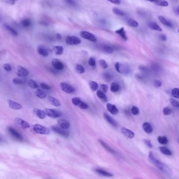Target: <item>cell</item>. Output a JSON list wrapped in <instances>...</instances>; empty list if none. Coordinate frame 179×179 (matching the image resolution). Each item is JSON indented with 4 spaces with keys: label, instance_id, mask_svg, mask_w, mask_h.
Returning <instances> with one entry per match:
<instances>
[{
    "label": "cell",
    "instance_id": "cell-18",
    "mask_svg": "<svg viewBox=\"0 0 179 179\" xmlns=\"http://www.w3.org/2000/svg\"><path fill=\"white\" fill-rule=\"evenodd\" d=\"M58 123L59 127L64 129H67L70 127V122L64 119H60L58 120Z\"/></svg>",
    "mask_w": 179,
    "mask_h": 179
},
{
    "label": "cell",
    "instance_id": "cell-61",
    "mask_svg": "<svg viewBox=\"0 0 179 179\" xmlns=\"http://www.w3.org/2000/svg\"><path fill=\"white\" fill-rule=\"evenodd\" d=\"M148 1H150V2H154L155 3L157 0H147Z\"/></svg>",
    "mask_w": 179,
    "mask_h": 179
},
{
    "label": "cell",
    "instance_id": "cell-54",
    "mask_svg": "<svg viewBox=\"0 0 179 179\" xmlns=\"http://www.w3.org/2000/svg\"><path fill=\"white\" fill-rule=\"evenodd\" d=\"M100 87H101V89L102 91L103 92H104L105 93H106V92H107L108 89L107 85H105V84H102V85H101Z\"/></svg>",
    "mask_w": 179,
    "mask_h": 179
},
{
    "label": "cell",
    "instance_id": "cell-36",
    "mask_svg": "<svg viewBox=\"0 0 179 179\" xmlns=\"http://www.w3.org/2000/svg\"><path fill=\"white\" fill-rule=\"evenodd\" d=\"M102 50L105 53L108 54H111L114 52V49L112 47L108 45L104 46L102 47Z\"/></svg>",
    "mask_w": 179,
    "mask_h": 179
},
{
    "label": "cell",
    "instance_id": "cell-45",
    "mask_svg": "<svg viewBox=\"0 0 179 179\" xmlns=\"http://www.w3.org/2000/svg\"><path fill=\"white\" fill-rule=\"evenodd\" d=\"M139 109L136 106H133L131 109V112L132 115H137L139 113Z\"/></svg>",
    "mask_w": 179,
    "mask_h": 179
},
{
    "label": "cell",
    "instance_id": "cell-42",
    "mask_svg": "<svg viewBox=\"0 0 179 179\" xmlns=\"http://www.w3.org/2000/svg\"><path fill=\"white\" fill-rule=\"evenodd\" d=\"M113 11L115 14L119 16H124L125 15V13L123 11L116 8H114L113 9Z\"/></svg>",
    "mask_w": 179,
    "mask_h": 179
},
{
    "label": "cell",
    "instance_id": "cell-37",
    "mask_svg": "<svg viewBox=\"0 0 179 179\" xmlns=\"http://www.w3.org/2000/svg\"><path fill=\"white\" fill-rule=\"evenodd\" d=\"M158 141L161 144H167L168 142V140L166 137L159 136L158 137Z\"/></svg>",
    "mask_w": 179,
    "mask_h": 179
},
{
    "label": "cell",
    "instance_id": "cell-31",
    "mask_svg": "<svg viewBox=\"0 0 179 179\" xmlns=\"http://www.w3.org/2000/svg\"><path fill=\"white\" fill-rule=\"evenodd\" d=\"M53 50L57 55H61L64 52V49L61 46H55L53 47Z\"/></svg>",
    "mask_w": 179,
    "mask_h": 179
},
{
    "label": "cell",
    "instance_id": "cell-7",
    "mask_svg": "<svg viewBox=\"0 0 179 179\" xmlns=\"http://www.w3.org/2000/svg\"><path fill=\"white\" fill-rule=\"evenodd\" d=\"M52 130L54 132H55L59 134V135H60V136L65 137H67L70 135L69 132L68 131H67L66 129H63L60 127L53 126L52 127Z\"/></svg>",
    "mask_w": 179,
    "mask_h": 179
},
{
    "label": "cell",
    "instance_id": "cell-39",
    "mask_svg": "<svg viewBox=\"0 0 179 179\" xmlns=\"http://www.w3.org/2000/svg\"><path fill=\"white\" fill-rule=\"evenodd\" d=\"M75 70L78 74H82L85 72V68L84 67L80 64H76L75 66Z\"/></svg>",
    "mask_w": 179,
    "mask_h": 179
},
{
    "label": "cell",
    "instance_id": "cell-29",
    "mask_svg": "<svg viewBox=\"0 0 179 179\" xmlns=\"http://www.w3.org/2000/svg\"><path fill=\"white\" fill-rule=\"evenodd\" d=\"M97 95L98 96V97L99 98H100L101 100H102V101L106 102L107 101V96H106V95L105 94V93L103 92L101 90H98L97 92Z\"/></svg>",
    "mask_w": 179,
    "mask_h": 179
},
{
    "label": "cell",
    "instance_id": "cell-5",
    "mask_svg": "<svg viewBox=\"0 0 179 179\" xmlns=\"http://www.w3.org/2000/svg\"><path fill=\"white\" fill-rule=\"evenodd\" d=\"M65 42L67 44L69 45H75L80 44L81 40L78 37L75 36H68L65 39Z\"/></svg>",
    "mask_w": 179,
    "mask_h": 179
},
{
    "label": "cell",
    "instance_id": "cell-24",
    "mask_svg": "<svg viewBox=\"0 0 179 179\" xmlns=\"http://www.w3.org/2000/svg\"><path fill=\"white\" fill-rule=\"evenodd\" d=\"M95 171L101 175H102V176H106V177H112V176H113V174H111L108 172H107L105 170H101V169H96L95 170Z\"/></svg>",
    "mask_w": 179,
    "mask_h": 179
},
{
    "label": "cell",
    "instance_id": "cell-6",
    "mask_svg": "<svg viewBox=\"0 0 179 179\" xmlns=\"http://www.w3.org/2000/svg\"><path fill=\"white\" fill-rule=\"evenodd\" d=\"M60 86L61 90L66 93L72 94L75 92V89L74 88V87L66 82H61L60 84Z\"/></svg>",
    "mask_w": 179,
    "mask_h": 179
},
{
    "label": "cell",
    "instance_id": "cell-55",
    "mask_svg": "<svg viewBox=\"0 0 179 179\" xmlns=\"http://www.w3.org/2000/svg\"><path fill=\"white\" fill-rule=\"evenodd\" d=\"M107 1L112 3L116 4V5H119L120 4V0H107Z\"/></svg>",
    "mask_w": 179,
    "mask_h": 179
},
{
    "label": "cell",
    "instance_id": "cell-28",
    "mask_svg": "<svg viewBox=\"0 0 179 179\" xmlns=\"http://www.w3.org/2000/svg\"><path fill=\"white\" fill-rule=\"evenodd\" d=\"M120 89V86L117 82H113L111 84L110 91L113 93H116L118 92Z\"/></svg>",
    "mask_w": 179,
    "mask_h": 179
},
{
    "label": "cell",
    "instance_id": "cell-9",
    "mask_svg": "<svg viewBox=\"0 0 179 179\" xmlns=\"http://www.w3.org/2000/svg\"><path fill=\"white\" fill-rule=\"evenodd\" d=\"M72 101L74 105L78 107L79 108H80L81 109H86L88 107L87 104H86L85 102L82 101L80 100V99L78 97L73 98L72 99Z\"/></svg>",
    "mask_w": 179,
    "mask_h": 179
},
{
    "label": "cell",
    "instance_id": "cell-12",
    "mask_svg": "<svg viewBox=\"0 0 179 179\" xmlns=\"http://www.w3.org/2000/svg\"><path fill=\"white\" fill-rule=\"evenodd\" d=\"M106 107L108 111L110 112L111 114H113L114 115H116L118 114V109L115 105L111 104L110 103H108L106 105Z\"/></svg>",
    "mask_w": 179,
    "mask_h": 179
},
{
    "label": "cell",
    "instance_id": "cell-27",
    "mask_svg": "<svg viewBox=\"0 0 179 179\" xmlns=\"http://www.w3.org/2000/svg\"><path fill=\"white\" fill-rule=\"evenodd\" d=\"M159 151L163 154L167 155H171L172 154V152L170 149L166 147H160L159 148Z\"/></svg>",
    "mask_w": 179,
    "mask_h": 179
},
{
    "label": "cell",
    "instance_id": "cell-1",
    "mask_svg": "<svg viewBox=\"0 0 179 179\" xmlns=\"http://www.w3.org/2000/svg\"><path fill=\"white\" fill-rule=\"evenodd\" d=\"M149 158L150 160L156 167L160 171L163 173L165 175L169 176L171 174V170L168 166L156 159L153 154L152 151H150L149 154Z\"/></svg>",
    "mask_w": 179,
    "mask_h": 179
},
{
    "label": "cell",
    "instance_id": "cell-13",
    "mask_svg": "<svg viewBox=\"0 0 179 179\" xmlns=\"http://www.w3.org/2000/svg\"><path fill=\"white\" fill-rule=\"evenodd\" d=\"M15 122L18 126H19L20 128L23 129H27L30 127V124L27 121L22 119L17 118L15 120Z\"/></svg>",
    "mask_w": 179,
    "mask_h": 179
},
{
    "label": "cell",
    "instance_id": "cell-33",
    "mask_svg": "<svg viewBox=\"0 0 179 179\" xmlns=\"http://www.w3.org/2000/svg\"><path fill=\"white\" fill-rule=\"evenodd\" d=\"M37 51H38V53L43 56L46 57L49 56V54L48 51L46 49H45L44 47H38L37 49Z\"/></svg>",
    "mask_w": 179,
    "mask_h": 179
},
{
    "label": "cell",
    "instance_id": "cell-14",
    "mask_svg": "<svg viewBox=\"0 0 179 179\" xmlns=\"http://www.w3.org/2000/svg\"><path fill=\"white\" fill-rule=\"evenodd\" d=\"M8 130L9 131V132L10 133L11 135L14 137L15 139H16L18 140L21 141L23 139V138H22V136L20 135V134L16 131L15 130L14 128H12V127H9L8 128Z\"/></svg>",
    "mask_w": 179,
    "mask_h": 179
},
{
    "label": "cell",
    "instance_id": "cell-20",
    "mask_svg": "<svg viewBox=\"0 0 179 179\" xmlns=\"http://www.w3.org/2000/svg\"><path fill=\"white\" fill-rule=\"evenodd\" d=\"M158 18H159V20H160V22L163 25H164L166 26L169 27H172L173 26V25H172L171 22H170V21L166 19L164 16L160 15L158 16Z\"/></svg>",
    "mask_w": 179,
    "mask_h": 179
},
{
    "label": "cell",
    "instance_id": "cell-11",
    "mask_svg": "<svg viewBox=\"0 0 179 179\" xmlns=\"http://www.w3.org/2000/svg\"><path fill=\"white\" fill-rule=\"evenodd\" d=\"M29 74V71L22 66H18L17 67V74L20 77H24L28 76Z\"/></svg>",
    "mask_w": 179,
    "mask_h": 179
},
{
    "label": "cell",
    "instance_id": "cell-52",
    "mask_svg": "<svg viewBox=\"0 0 179 179\" xmlns=\"http://www.w3.org/2000/svg\"><path fill=\"white\" fill-rule=\"evenodd\" d=\"M13 82L14 84L16 85H21L24 84V82L23 81L19 79H14L13 80Z\"/></svg>",
    "mask_w": 179,
    "mask_h": 179
},
{
    "label": "cell",
    "instance_id": "cell-56",
    "mask_svg": "<svg viewBox=\"0 0 179 179\" xmlns=\"http://www.w3.org/2000/svg\"><path fill=\"white\" fill-rule=\"evenodd\" d=\"M65 1L68 4H69L70 5H74L75 4V2L73 1V0H65Z\"/></svg>",
    "mask_w": 179,
    "mask_h": 179
},
{
    "label": "cell",
    "instance_id": "cell-50",
    "mask_svg": "<svg viewBox=\"0 0 179 179\" xmlns=\"http://www.w3.org/2000/svg\"><path fill=\"white\" fill-rule=\"evenodd\" d=\"M3 67L7 72H10V71H11L12 70L11 66H10V65L8 64H4L3 66Z\"/></svg>",
    "mask_w": 179,
    "mask_h": 179
},
{
    "label": "cell",
    "instance_id": "cell-60",
    "mask_svg": "<svg viewBox=\"0 0 179 179\" xmlns=\"http://www.w3.org/2000/svg\"><path fill=\"white\" fill-rule=\"evenodd\" d=\"M56 36H57V37L58 38H59V39H60L61 37V35L60 34H57Z\"/></svg>",
    "mask_w": 179,
    "mask_h": 179
},
{
    "label": "cell",
    "instance_id": "cell-8",
    "mask_svg": "<svg viewBox=\"0 0 179 179\" xmlns=\"http://www.w3.org/2000/svg\"><path fill=\"white\" fill-rule=\"evenodd\" d=\"M80 35L81 37L84 39L94 42H96L97 41L96 36L91 33H89L87 31H81L80 33Z\"/></svg>",
    "mask_w": 179,
    "mask_h": 179
},
{
    "label": "cell",
    "instance_id": "cell-2",
    "mask_svg": "<svg viewBox=\"0 0 179 179\" xmlns=\"http://www.w3.org/2000/svg\"><path fill=\"white\" fill-rule=\"evenodd\" d=\"M32 130L38 134L40 135H47L50 132V130L44 126L39 124H35L32 127Z\"/></svg>",
    "mask_w": 179,
    "mask_h": 179
},
{
    "label": "cell",
    "instance_id": "cell-30",
    "mask_svg": "<svg viewBox=\"0 0 179 179\" xmlns=\"http://www.w3.org/2000/svg\"><path fill=\"white\" fill-rule=\"evenodd\" d=\"M128 25L131 26V27H137L139 26V23L135 19H132V18H129L128 20Z\"/></svg>",
    "mask_w": 179,
    "mask_h": 179
},
{
    "label": "cell",
    "instance_id": "cell-4",
    "mask_svg": "<svg viewBox=\"0 0 179 179\" xmlns=\"http://www.w3.org/2000/svg\"><path fill=\"white\" fill-rule=\"evenodd\" d=\"M44 112L47 116L52 118H57L61 116V113L60 111L53 109H45Z\"/></svg>",
    "mask_w": 179,
    "mask_h": 179
},
{
    "label": "cell",
    "instance_id": "cell-48",
    "mask_svg": "<svg viewBox=\"0 0 179 179\" xmlns=\"http://www.w3.org/2000/svg\"><path fill=\"white\" fill-rule=\"evenodd\" d=\"M88 64L92 67H94L96 66V60L93 57H91L88 60Z\"/></svg>",
    "mask_w": 179,
    "mask_h": 179
},
{
    "label": "cell",
    "instance_id": "cell-26",
    "mask_svg": "<svg viewBox=\"0 0 179 179\" xmlns=\"http://www.w3.org/2000/svg\"><path fill=\"white\" fill-rule=\"evenodd\" d=\"M149 26L152 30L159 31V32H161L162 31V29L159 26V25L156 24V23H154V22H151V23H150L149 24Z\"/></svg>",
    "mask_w": 179,
    "mask_h": 179
},
{
    "label": "cell",
    "instance_id": "cell-51",
    "mask_svg": "<svg viewBox=\"0 0 179 179\" xmlns=\"http://www.w3.org/2000/svg\"><path fill=\"white\" fill-rule=\"evenodd\" d=\"M162 85V82L161 81H160V80H156L154 81V86L156 87V88H159Z\"/></svg>",
    "mask_w": 179,
    "mask_h": 179
},
{
    "label": "cell",
    "instance_id": "cell-59",
    "mask_svg": "<svg viewBox=\"0 0 179 179\" xmlns=\"http://www.w3.org/2000/svg\"><path fill=\"white\" fill-rule=\"evenodd\" d=\"M175 13H176V14L177 15H178V8H177L176 9H175Z\"/></svg>",
    "mask_w": 179,
    "mask_h": 179
},
{
    "label": "cell",
    "instance_id": "cell-10",
    "mask_svg": "<svg viewBox=\"0 0 179 179\" xmlns=\"http://www.w3.org/2000/svg\"><path fill=\"white\" fill-rule=\"evenodd\" d=\"M52 64L53 66L57 70L61 71L64 68V65L63 63L58 59H53L52 61Z\"/></svg>",
    "mask_w": 179,
    "mask_h": 179
},
{
    "label": "cell",
    "instance_id": "cell-19",
    "mask_svg": "<svg viewBox=\"0 0 179 179\" xmlns=\"http://www.w3.org/2000/svg\"><path fill=\"white\" fill-rule=\"evenodd\" d=\"M33 112H34V113L40 119H43L46 117V115L44 111H43L39 109L35 108L33 110Z\"/></svg>",
    "mask_w": 179,
    "mask_h": 179
},
{
    "label": "cell",
    "instance_id": "cell-57",
    "mask_svg": "<svg viewBox=\"0 0 179 179\" xmlns=\"http://www.w3.org/2000/svg\"><path fill=\"white\" fill-rule=\"evenodd\" d=\"M160 38L163 41H166L167 40V36L165 35H163V34L160 35Z\"/></svg>",
    "mask_w": 179,
    "mask_h": 179
},
{
    "label": "cell",
    "instance_id": "cell-34",
    "mask_svg": "<svg viewBox=\"0 0 179 179\" xmlns=\"http://www.w3.org/2000/svg\"><path fill=\"white\" fill-rule=\"evenodd\" d=\"M36 96L39 98H44L46 97V94L43 90L40 89H37L35 92Z\"/></svg>",
    "mask_w": 179,
    "mask_h": 179
},
{
    "label": "cell",
    "instance_id": "cell-38",
    "mask_svg": "<svg viewBox=\"0 0 179 179\" xmlns=\"http://www.w3.org/2000/svg\"><path fill=\"white\" fill-rule=\"evenodd\" d=\"M155 3L156 5L163 7H167L169 5L168 2L166 1H164V0H157V1L155 2Z\"/></svg>",
    "mask_w": 179,
    "mask_h": 179
},
{
    "label": "cell",
    "instance_id": "cell-58",
    "mask_svg": "<svg viewBox=\"0 0 179 179\" xmlns=\"http://www.w3.org/2000/svg\"><path fill=\"white\" fill-rule=\"evenodd\" d=\"M15 1H16L15 0H7V1H6V2H7L8 3L10 4H11V5H14V4H15Z\"/></svg>",
    "mask_w": 179,
    "mask_h": 179
},
{
    "label": "cell",
    "instance_id": "cell-62",
    "mask_svg": "<svg viewBox=\"0 0 179 179\" xmlns=\"http://www.w3.org/2000/svg\"><path fill=\"white\" fill-rule=\"evenodd\" d=\"M1 139L0 138V142H1Z\"/></svg>",
    "mask_w": 179,
    "mask_h": 179
},
{
    "label": "cell",
    "instance_id": "cell-35",
    "mask_svg": "<svg viewBox=\"0 0 179 179\" xmlns=\"http://www.w3.org/2000/svg\"><path fill=\"white\" fill-rule=\"evenodd\" d=\"M89 87L93 92H95L98 88V85L96 81H91L89 82Z\"/></svg>",
    "mask_w": 179,
    "mask_h": 179
},
{
    "label": "cell",
    "instance_id": "cell-23",
    "mask_svg": "<svg viewBox=\"0 0 179 179\" xmlns=\"http://www.w3.org/2000/svg\"><path fill=\"white\" fill-rule=\"evenodd\" d=\"M48 99H49V102L53 106L55 107H59L60 106V102L56 98L51 96H49L48 97Z\"/></svg>",
    "mask_w": 179,
    "mask_h": 179
},
{
    "label": "cell",
    "instance_id": "cell-32",
    "mask_svg": "<svg viewBox=\"0 0 179 179\" xmlns=\"http://www.w3.org/2000/svg\"><path fill=\"white\" fill-rule=\"evenodd\" d=\"M4 27L12 35H13V36H17L18 35V33L14 29H13L12 27H11L10 25H7V24H4Z\"/></svg>",
    "mask_w": 179,
    "mask_h": 179
},
{
    "label": "cell",
    "instance_id": "cell-40",
    "mask_svg": "<svg viewBox=\"0 0 179 179\" xmlns=\"http://www.w3.org/2000/svg\"><path fill=\"white\" fill-rule=\"evenodd\" d=\"M31 20L29 19H27V18L24 19L22 20L21 21V24H22V25L23 26V27H29L31 25Z\"/></svg>",
    "mask_w": 179,
    "mask_h": 179
},
{
    "label": "cell",
    "instance_id": "cell-53",
    "mask_svg": "<svg viewBox=\"0 0 179 179\" xmlns=\"http://www.w3.org/2000/svg\"><path fill=\"white\" fill-rule=\"evenodd\" d=\"M144 143L147 145V146L150 148H152L153 147L152 146V144L151 142V141L149 140H148V139H144Z\"/></svg>",
    "mask_w": 179,
    "mask_h": 179
},
{
    "label": "cell",
    "instance_id": "cell-3",
    "mask_svg": "<svg viewBox=\"0 0 179 179\" xmlns=\"http://www.w3.org/2000/svg\"><path fill=\"white\" fill-rule=\"evenodd\" d=\"M116 70L119 73L123 74H128L130 73V69L129 67L124 64L117 62L115 65Z\"/></svg>",
    "mask_w": 179,
    "mask_h": 179
},
{
    "label": "cell",
    "instance_id": "cell-15",
    "mask_svg": "<svg viewBox=\"0 0 179 179\" xmlns=\"http://www.w3.org/2000/svg\"><path fill=\"white\" fill-rule=\"evenodd\" d=\"M121 131L124 136L128 138L132 139L135 137V133H133V132L126 128H122Z\"/></svg>",
    "mask_w": 179,
    "mask_h": 179
},
{
    "label": "cell",
    "instance_id": "cell-49",
    "mask_svg": "<svg viewBox=\"0 0 179 179\" xmlns=\"http://www.w3.org/2000/svg\"><path fill=\"white\" fill-rule=\"evenodd\" d=\"M40 86L42 88H43V89H45V90L48 91V90H50V89H51V87L49 85L45 83H43V82L40 84Z\"/></svg>",
    "mask_w": 179,
    "mask_h": 179
},
{
    "label": "cell",
    "instance_id": "cell-25",
    "mask_svg": "<svg viewBox=\"0 0 179 179\" xmlns=\"http://www.w3.org/2000/svg\"><path fill=\"white\" fill-rule=\"evenodd\" d=\"M99 142L101 144V145L102 146V147H104L106 150L108 151L109 152L111 153H115L116 152L114 150H113L112 148H111L108 145H107L103 140L99 139Z\"/></svg>",
    "mask_w": 179,
    "mask_h": 179
},
{
    "label": "cell",
    "instance_id": "cell-46",
    "mask_svg": "<svg viewBox=\"0 0 179 179\" xmlns=\"http://www.w3.org/2000/svg\"><path fill=\"white\" fill-rule=\"evenodd\" d=\"M99 64H100V66L101 67L103 68V69H106L108 68V65L107 64V63H106V61L104 60V59H100L99 61Z\"/></svg>",
    "mask_w": 179,
    "mask_h": 179
},
{
    "label": "cell",
    "instance_id": "cell-47",
    "mask_svg": "<svg viewBox=\"0 0 179 179\" xmlns=\"http://www.w3.org/2000/svg\"><path fill=\"white\" fill-rule=\"evenodd\" d=\"M163 114L166 116L169 115L171 114V110L168 107H165L163 109Z\"/></svg>",
    "mask_w": 179,
    "mask_h": 179
},
{
    "label": "cell",
    "instance_id": "cell-21",
    "mask_svg": "<svg viewBox=\"0 0 179 179\" xmlns=\"http://www.w3.org/2000/svg\"><path fill=\"white\" fill-rule=\"evenodd\" d=\"M115 33L116 34H117L118 35H119V36H120L123 40H128V37H127L126 33L125 32V28L123 27H121V28L116 30L115 31Z\"/></svg>",
    "mask_w": 179,
    "mask_h": 179
},
{
    "label": "cell",
    "instance_id": "cell-22",
    "mask_svg": "<svg viewBox=\"0 0 179 179\" xmlns=\"http://www.w3.org/2000/svg\"><path fill=\"white\" fill-rule=\"evenodd\" d=\"M142 128L144 132L148 134H150L152 132L153 128L149 122H144L142 125Z\"/></svg>",
    "mask_w": 179,
    "mask_h": 179
},
{
    "label": "cell",
    "instance_id": "cell-41",
    "mask_svg": "<svg viewBox=\"0 0 179 179\" xmlns=\"http://www.w3.org/2000/svg\"><path fill=\"white\" fill-rule=\"evenodd\" d=\"M178 92H179V89L177 88H175L173 89L171 91L172 96L175 98H177V99L179 98Z\"/></svg>",
    "mask_w": 179,
    "mask_h": 179
},
{
    "label": "cell",
    "instance_id": "cell-44",
    "mask_svg": "<svg viewBox=\"0 0 179 179\" xmlns=\"http://www.w3.org/2000/svg\"><path fill=\"white\" fill-rule=\"evenodd\" d=\"M169 101L173 107H174L175 108H178L179 107V102L176 100H175L173 98H170V99H169Z\"/></svg>",
    "mask_w": 179,
    "mask_h": 179
},
{
    "label": "cell",
    "instance_id": "cell-16",
    "mask_svg": "<svg viewBox=\"0 0 179 179\" xmlns=\"http://www.w3.org/2000/svg\"><path fill=\"white\" fill-rule=\"evenodd\" d=\"M104 118L106 119V120L108 122L110 125H111L112 126H113L115 127H117L118 126V123L116 122V121L115 120V119H114L113 118H112L111 116H110L109 115H108L107 113H105L103 115Z\"/></svg>",
    "mask_w": 179,
    "mask_h": 179
},
{
    "label": "cell",
    "instance_id": "cell-43",
    "mask_svg": "<svg viewBox=\"0 0 179 179\" xmlns=\"http://www.w3.org/2000/svg\"><path fill=\"white\" fill-rule=\"evenodd\" d=\"M28 84H29V86L33 89H36L38 87V85H37V82L35 80H32V79H31L29 81Z\"/></svg>",
    "mask_w": 179,
    "mask_h": 179
},
{
    "label": "cell",
    "instance_id": "cell-17",
    "mask_svg": "<svg viewBox=\"0 0 179 179\" xmlns=\"http://www.w3.org/2000/svg\"><path fill=\"white\" fill-rule=\"evenodd\" d=\"M8 104L9 105V107L14 110H19L22 108V106L21 105H20L19 103L13 101L11 99L8 100Z\"/></svg>",
    "mask_w": 179,
    "mask_h": 179
}]
</instances>
